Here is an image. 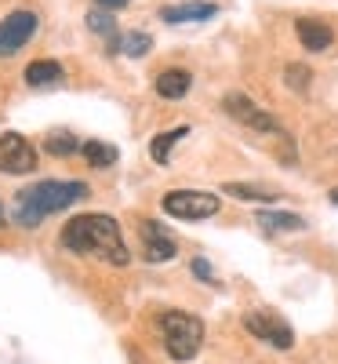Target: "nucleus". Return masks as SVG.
I'll return each instance as SVG.
<instances>
[{"label": "nucleus", "mask_w": 338, "mask_h": 364, "mask_svg": "<svg viewBox=\"0 0 338 364\" xmlns=\"http://www.w3.org/2000/svg\"><path fill=\"white\" fill-rule=\"evenodd\" d=\"M62 248L73 255H95L109 266H128L131 252L120 237V223L106 211H87V215H73L62 226Z\"/></svg>", "instance_id": "obj_1"}, {"label": "nucleus", "mask_w": 338, "mask_h": 364, "mask_svg": "<svg viewBox=\"0 0 338 364\" xmlns=\"http://www.w3.org/2000/svg\"><path fill=\"white\" fill-rule=\"evenodd\" d=\"M84 197H91L87 182H77V178H44V182H33L29 190L15 193L11 219L18 226H26V230H37L48 215L80 204Z\"/></svg>", "instance_id": "obj_2"}, {"label": "nucleus", "mask_w": 338, "mask_h": 364, "mask_svg": "<svg viewBox=\"0 0 338 364\" xmlns=\"http://www.w3.org/2000/svg\"><path fill=\"white\" fill-rule=\"evenodd\" d=\"M157 328L171 360H193L204 346V321L186 310H164L157 317Z\"/></svg>", "instance_id": "obj_3"}, {"label": "nucleus", "mask_w": 338, "mask_h": 364, "mask_svg": "<svg viewBox=\"0 0 338 364\" xmlns=\"http://www.w3.org/2000/svg\"><path fill=\"white\" fill-rule=\"evenodd\" d=\"M160 208L168 211L171 219L197 223V219H211V215H219L222 197H219V193H207V190H171V193H164V197H160Z\"/></svg>", "instance_id": "obj_4"}, {"label": "nucleus", "mask_w": 338, "mask_h": 364, "mask_svg": "<svg viewBox=\"0 0 338 364\" xmlns=\"http://www.w3.org/2000/svg\"><path fill=\"white\" fill-rule=\"evenodd\" d=\"M222 109L226 117H233L236 124L251 128V132H262V135H276V139H288V132L280 128V120H276L273 113H266L258 102H251L244 91H226L222 95Z\"/></svg>", "instance_id": "obj_5"}, {"label": "nucleus", "mask_w": 338, "mask_h": 364, "mask_svg": "<svg viewBox=\"0 0 338 364\" xmlns=\"http://www.w3.org/2000/svg\"><path fill=\"white\" fill-rule=\"evenodd\" d=\"M37 29H40V18H37V11H29V8H18V11L4 15L0 18V58L18 55L29 41L37 37Z\"/></svg>", "instance_id": "obj_6"}, {"label": "nucleus", "mask_w": 338, "mask_h": 364, "mask_svg": "<svg viewBox=\"0 0 338 364\" xmlns=\"http://www.w3.org/2000/svg\"><path fill=\"white\" fill-rule=\"evenodd\" d=\"M244 328H248L255 339H262V343H269L276 350H291L295 346L291 324L280 314H273V310H251V314H244Z\"/></svg>", "instance_id": "obj_7"}, {"label": "nucleus", "mask_w": 338, "mask_h": 364, "mask_svg": "<svg viewBox=\"0 0 338 364\" xmlns=\"http://www.w3.org/2000/svg\"><path fill=\"white\" fill-rule=\"evenodd\" d=\"M33 168H37V146L18 132H0V171L29 175Z\"/></svg>", "instance_id": "obj_8"}, {"label": "nucleus", "mask_w": 338, "mask_h": 364, "mask_svg": "<svg viewBox=\"0 0 338 364\" xmlns=\"http://www.w3.org/2000/svg\"><path fill=\"white\" fill-rule=\"evenodd\" d=\"M142 255L153 266H160V262H168V259L178 255V245H175V237H171V230L164 223H157V219H146L142 223Z\"/></svg>", "instance_id": "obj_9"}, {"label": "nucleus", "mask_w": 338, "mask_h": 364, "mask_svg": "<svg viewBox=\"0 0 338 364\" xmlns=\"http://www.w3.org/2000/svg\"><path fill=\"white\" fill-rule=\"evenodd\" d=\"M219 15V4H207V0H186V4H168L160 8V18L168 26H182V22H207Z\"/></svg>", "instance_id": "obj_10"}, {"label": "nucleus", "mask_w": 338, "mask_h": 364, "mask_svg": "<svg viewBox=\"0 0 338 364\" xmlns=\"http://www.w3.org/2000/svg\"><path fill=\"white\" fill-rule=\"evenodd\" d=\"M295 33H298V44H302L305 51H313V55H320V51H327V48L334 44L331 26L320 22V18H298V22H295Z\"/></svg>", "instance_id": "obj_11"}, {"label": "nucleus", "mask_w": 338, "mask_h": 364, "mask_svg": "<svg viewBox=\"0 0 338 364\" xmlns=\"http://www.w3.org/2000/svg\"><path fill=\"white\" fill-rule=\"evenodd\" d=\"M193 87V73L190 70H164L157 73V80H153V91H157L160 99L175 102V99H186Z\"/></svg>", "instance_id": "obj_12"}, {"label": "nucleus", "mask_w": 338, "mask_h": 364, "mask_svg": "<svg viewBox=\"0 0 338 364\" xmlns=\"http://www.w3.org/2000/svg\"><path fill=\"white\" fill-rule=\"evenodd\" d=\"M22 77H26L29 87H51V84H62L66 80V70L58 66V63H51V58H40V63H29Z\"/></svg>", "instance_id": "obj_13"}, {"label": "nucleus", "mask_w": 338, "mask_h": 364, "mask_svg": "<svg viewBox=\"0 0 338 364\" xmlns=\"http://www.w3.org/2000/svg\"><path fill=\"white\" fill-rule=\"evenodd\" d=\"M229 197L236 200H251V204H276L284 193L280 190H269V186H255V182H226L222 186Z\"/></svg>", "instance_id": "obj_14"}, {"label": "nucleus", "mask_w": 338, "mask_h": 364, "mask_svg": "<svg viewBox=\"0 0 338 364\" xmlns=\"http://www.w3.org/2000/svg\"><path fill=\"white\" fill-rule=\"evenodd\" d=\"M258 226L269 233H298V230H305V219L288 215V211H258Z\"/></svg>", "instance_id": "obj_15"}, {"label": "nucleus", "mask_w": 338, "mask_h": 364, "mask_svg": "<svg viewBox=\"0 0 338 364\" xmlns=\"http://www.w3.org/2000/svg\"><path fill=\"white\" fill-rule=\"evenodd\" d=\"M80 154L87 157V168H113L116 164V146H109V142H102V139H87L84 146H80Z\"/></svg>", "instance_id": "obj_16"}, {"label": "nucleus", "mask_w": 338, "mask_h": 364, "mask_svg": "<svg viewBox=\"0 0 338 364\" xmlns=\"http://www.w3.org/2000/svg\"><path fill=\"white\" fill-rule=\"evenodd\" d=\"M190 135V124H178V128H171V132H160L157 139H153V146H149V157L157 161V164H168L171 161V146L178 142V139H186Z\"/></svg>", "instance_id": "obj_17"}, {"label": "nucleus", "mask_w": 338, "mask_h": 364, "mask_svg": "<svg viewBox=\"0 0 338 364\" xmlns=\"http://www.w3.org/2000/svg\"><path fill=\"white\" fill-rule=\"evenodd\" d=\"M109 44H113V51H124L128 58H142V55L153 48L149 33H116Z\"/></svg>", "instance_id": "obj_18"}, {"label": "nucleus", "mask_w": 338, "mask_h": 364, "mask_svg": "<svg viewBox=\"0 0 338 364\" xmlns=\"http://www.w3.org/2000/svg\"><path fill=\"white\" fill-rule=\"evenodd\" d=\"M84 142L77 139V135H70V132H51L48 139H44V149L48 154H55V157H70V154H77Z\"/></svg>", "instance_id": "obj_19"}, {"label": "nucleus", "mask_w": 338, "mask_h": 364, "mask_svg": "<svg viewBox=\"0 0 338 364\" xmlns=\"http://www.w3.org/2000/svg\"><path fill=\"white\" fill-rule=\"evenodd\" d=\"M284 80H288V87H291V91L305 95V91H310V80H313V73H310V66H298V63H291V66L284 70Z\"/></svg>", "instance_id": "obj_20"}, {"label": "nucleus", "mask_w": 338, "mask_h": 364, "mask_svg": "<svg viewBox=\"0 0 338 364\" xmlns=\"http://www.w3.org/2000/svg\"><path fill=\"white\" fill-rule=\"evenodd\" d=\"M87 26L95 29V33H102V37H116V26H113V18L109 15H102V11H95V15H87Z\"/></svg>", "instance_id": "obj_21"}, {"label": "nucleus", "mask_w": 338, "mask_h": 364, "mask_svg": "<svg viewBox=\"0 0 338 364\" xmlns=\"http://www.w3.org/2000/svg\"><path fill=\"white\" fill-rule=\"evenodd\" d=\"M193 273H197L200 281H214V273H211V266L204 259H193Z\"/></svg>", "instance_id": "obj_22"}, {"label": "nucleus", "mask_w": 338, "mask_h": 364, "mask_svg": "<svg viewBox=\"0 0 338 364\" xmlns=\"http://www.w3.org/2000/svg\"><path fill=\"white\" fill-rule=\"evenodd\" d=\"M95 4H99V8H109V11H116V8H124L128 0H95Z\"/></svg>", "instance_id": "obj_23"}, {"label": "nucleus", "mask_w": 338, "mask_h": 364, "mask_svg": "<svg viewBox=\"0 0 338 364\" xmlns=\"http://www.w3.org/2000/svg\"><path fill=\"white\" fill-rule=\"evenodd\" d=\"M0 226H4V208H0Z\"/></svg>", "instance_id": "obj_24"}]
</instances>
